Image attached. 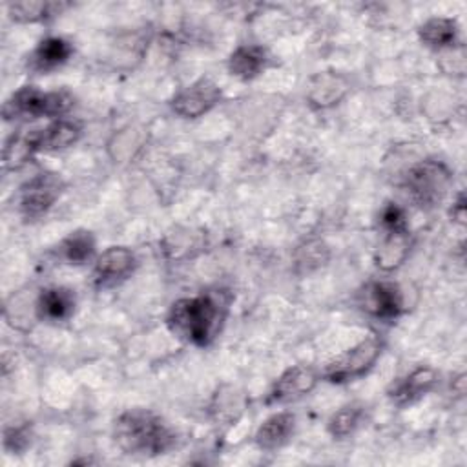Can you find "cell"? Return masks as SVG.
<instances>
[{
	"label": "cell",
	"instance_id": "cell-11",
	"mask_svg": "<svg viewBox=\"0 0 467 467\" xmlns=\"http://www.w3.org/2000/svg\"><path fill=\"white\" fill-rule=\"evenodd\" d=\"M80 137V126L67 119H57L42 130L29 133L35 151H57L71 146Z\"/></svg>",
	"mask_w": 467,
	"mask_h": 467
},
{
	"label": "cell",
	"instance_id": "cell-14",
	"mask_svg": "<svg viewBox=\"0 0 467 467\" xmlns=\"http://www.w3.org/2000/svg\"><path fill=\"white\" fill-rule=\"evenodd\" d=\"M71 53L73 47L66 38L47 36L29 55V67L33 71H51L67 62Z\"/></svg>",
	"mask_w": 467,
	"mask_h": 467
},
{
	"label": "cell",
	"instance_id": "cell-20",
	"mask_svg": "<svg viewBox=\"0 0 467 467\" xmlns=\"http://www.w3.org/2000/svg\"><path fill=\"white\" fill-rule=\"evenodd\" d=\"M60 255L69 265H84L95 254V239L88 230H75L60 243Z\"/></svg>",
	"mask_w": 467,
	"mask_h": 467
},
{
	"label": "cell",
	"instance_id": "cell-18",
	"mask_svg": "<svg viewBox=\"0 0 467 467\" xmlns=\"http://www.w3.org/2000/svg\"><path fill=\"white\" fill-rule=\"evenodd\" d=\"M409 254V232H385L376 252V265L383 270H394Z\"/></svg>",
	"mask_w": 467,
	"mask_h": 467
},
{
	"label": "cell",
	"instance_id": "cell-22",
	"mask_svg": "<svg viewBox=\"0 0 467 467\" xmlns=\"http://www.w3.org/2000/svg\"><path fill=\"white\" fill-rule=\"evenodd\" d=\"M363 416V409L358 403H348L345 407H341L339 410H336L330 420H328V432L334 438H345L348 434H352L356 431V427L359 425V420Z\"/></svg>",
	"mask_w": 467,
	"mask_h": 467
},
{
	"label": "cell",
	"instance_id": "cell-25",
	"mask_svg": "<svg viewBox=\"0 0 467 467\" xmlns=\"http://www.w3.org/2000/svg\"><path fill=\"white\" fill-rule=\"evenodd\" d=\"M381 226L385 232H405L407 230V219L403 210L398 204L389 202L379 215Z\"/></svg>",
	"mask_w": 467,
	"mask_h": 467
},
{
	"label": "cell",
	"instance_id": "cell-6",
	"mask_svg": "<svg viewBox=\"0 0 467 467\" xmlns=\"http://www.w3.org/2000/svg\"><path fill=\"white\" fill-rule=\"evenodd\" d=\"M64 181L53 171H42L26 181L20 188L18 206L26 217H38L46 213L60 197Z\"/></svg>",
	"mask_w": 467,
	"mask_h": 467
},
{
	"label": "cell",
	"instance_id": "cell-3",
	"mask_svg": "<svg viewBox=\"0 0 467 467\" xmlns=\"http://www.w3.org/2000/svg\"><path fill=\"white\" fill-rule=\"evenodd\" d=\"M73 106L66 91H40L35 86H22L4 104V119H38L62 117Z\"/></svg>",
	"mask_w": 467,
	"mask_h": 467
},
{
	"label": "cell",
	"instance_id": "cell-7",
	"mask_svg": "<svg viewBox=\"0 0 467 467\" xmlns=\"http://www.w3.org/2000/svg\"><path fill=\"white\" fill-rule=\"evenodd\" d=\"M219 100L221 88L210 78H199L171 99V109L184 119H195L210 111Z\"/></svg>",
	"mask_w": 467,
	"mask_h": 467
},
{
	"label": "cell",
	"instance_id": "cell-8",
	"mask_svg": "<svg viewBox=\"0 0 467 467\" xmlns=\"http://www.w3.org/2000/svg\"><path fill=\"white\" fill-rule=\"evenodd\" d=\"M316 381H317V374L312 367H306V365L290 367L272 385L266 396V403L277 405V403L299 400L316 387Z\"/></svg>",
	"mask_w": 467,
	"mask_h": 467
},
{
	"label": "cell",
	"instance_id": "cell-23",
	"mask_svg": "<svg viewBox=\"0 0 467 467\" xmlns=\"http://www.w3.org/2000/svg\"><path fill=\"white\" fill-rule=\"evenodd\" d=\"M33 153H35V150L31 146L29 133L13 135L4 146V166H5V170H15V168L22 166Z\"/></svg>",
	"mask_w": 467,
	"mask_h": 467
},
{
	"label": "cell",
	"instance_id": "cell-10",
	"mask_svg": "<svg viewBox=\"0 0 467 467\" xmlns=\"http://www.w3.org/2000/svg\"><path fill=\"white\" fill-rule=\"evenodd\" d=\"M438 383V374L431 367H418L412 372H409L405 378L396 381L392 389L389 390L390 400L403 407L418 401L427 392H431Z\"/></svg>",
	"mask_w": 467,
	"mask_h": 467
},
{
	"label": "cell",
	"instance_id": "cell-2",
	"mask_svg": "<svg viewBox=\"0 0 467 467\" xmlns=\"http://www.w3.org/2000/svg\"><path fill=\"white\" fill-rule=\"evenodd\" d=\"M219 319V306L210 296L184 297L171 305L168 314V327L179 337L204 347L213 337Z\"/></svg>",
	"mask_w": 467,
	"mask_h": 467
},
{
	"label": "cell",
	"instance_id": "cell-24",
	"mask_svg": "<svg viewBox=\"0 0 467 467\" xmlns=\"http://www.w3.org/2000/svg\"><path fill=\"white\" fill-rule=\"evenodd\" d=\"M328 259V252H327V246L319 241H310L306 243L305 246H301L297 250V255H296V261L297 265L305 266V270H312V268H317L321 265H325V261Z\"/></svg>",
	"mask_w": 467,
	"mask_h": 467
},
{
	"label": "cell",
	"instance_id": "cell-1",
	"mask_svg": "<svg viewBox=\"0 0 467 467\" xmlns=\"http://www.w3.org/2000/svg\"><path fill=\"white\" fill-rule=\"evenodd\" d=\"M113 440L128 456L153 458L173 445L175 434L159 414L148 409H130L115 420Z\"/></svg>",
	"mask_w": 467,
	"mask_h": 467
},
{
	"label": "cell",
	"instance_id": "cell-16",
	"mask_svg": "<svg viewBox=\"0 0 467 467\" xmlns=\"http://www.w3.org/2000/svg\"><path fill=\"white\" fill-rule=\"evenodd\" d=\"M75 310V296L64 286H53L40 292L36 299V314L46 321H64Z\"/></svg>",
	"mask_w": 467,
	"mask_h": 467
},
{
	"label": "cell",
	"instance_id": "cell-13",
	"mask_svg": "<svg viewBox=\"0 0 467 467\" xmlns=\"http://www.w3.org/2000/svg\"><path fill=\"white\" fill-rule=\"evenodd\" d=\"M368 310L379 319H394L403 310V296L398 285L390 281H376L367 290Z\"/></svg>",
	"mask_w": 467,
	"mask_h": 467
},
{
	"label": "cell",
	"instance_id": "cell-9",
	"mask_svg": "<svg viewBox=\"0 0 467 467\" xmlns=\"http://www.w3.org/2000/svg\"><path fill=\"white\" fill-rule=\"evenodd\" d=\"M135 254L126 246H109L95 261L93 277L99 286H113L133 274Z\"/></svg>",
	"mask_w": 467,
	"mask_h": 467
},
{
	"label": "cell",
	"instance_id": "cell-19",
	"mask_svg": "<svg viewBox=\"0 0 467 467\" xmlns=\"http://www.w3.org/2000/svg\"><path fill=\"white\" fill-rule=\"evenodd\" d=\"M420 38L429 47H436V49L454 47L458 40V26L452 18L436 16L427 20L420 27Z\"/></svg>",
	"mask_w": 467,
	"mask_h": 467
},
{
	"label": "cell",
	"instance_id": "cell-17",
	"mask_svg": "<svg viewBox=\"0 0 467 467\" xmlns=\"http://www.w3.org/2000/svg\"><path fill=\"white\" fill-rule=\"evenodd\" d=\"M266 62H268V57L261 46L243 44L232 51L228 58V69L234 77L250 80L266 67Z\"/></svg>",
	"mask_w": 467,
	"mask_h": 467
},
{
	"label": "cell",
	"instance_id": "cell-15",
	"mask_svg": "<svg viewBox=\"0 0 467 467\" xmlns=\"http://www.w3.org/2000/svg\"><path fill=\"white\" fill-rule=\"evenodd\" d=\"M296 427V416L288 410H281L272 414L263 421V425L255 432V443L265 449L272 451L281 447L283 443L288 441Z\"/></svg>",
	"mask_w": 467,
	"mask_h": 467
},
{
	"label": "cell",
	"instance_id": "cell-12",
	"mask_svg": "<svg viewBox=\"0 0 467 467\" xmlns=\"http://www.w3.org/2000/svg\"><path fill=\"white\" fill-rule=\"evenodd\" d=\"M348 80L341 73L325 71L310 78L306 99L314 108H330L348 93Z\"/></svg>",
	"mask_w": 467,
	"mask_h": 467
},
{
	"label": "cell",
	"instance_id": "cell-5",
	"mask_svg": "<svg viewBox=\"0 0 467 467\" xmlns=\"http://www.w3.org/2000/svg\"><path fill=\"white\" fill-rule=\"evenodd\" d=\"M381 348L383 343L378 336L365 337L363 341L345 350L325 367V379L330 383H347L363 376L367 370L374 367L376 359L381 354Z\"/></svg>",
	"mask_w": 467,
	"mask_h": 467
},
{
	"label": "cell",
	"instance_id": "cell-21",
	"mask_svg": "<svg viewBox=\"0 0 467 467\" xmlns=\"http://www.w3.org/2000/svg\"><path fill=\"white\" fill-rule=\"evenodd\" d=\"M62 4H51V2H16L9 4V16L15 22H40L47 16L57 15L60 11Z\"/></svg>",
	"mask_w": 467,
	"mask_h": 467
},
{
	"label": "cell",
	"instance_id": "cell-26",
	"mask_svg": "<svg viewBox=\"0 0 467 467\" xmlns=\"http://www.w3.org/2000/svg\"><path fill=\"white\" fill-rule=\"evenodd\" d=\"M5 449L9 451H22L27 443H29V432L26 427H15V429H7L5 431Z\"/></svg>",
	"mask_w": 467,
	"mask_h": 467
},
{
	"label": "cell",
	"instance_id": "cell-4",
	"mask_svg": "<svg viewBox=\"0 0 467 467\" xmlns=\"http://www.w3.org/2000/svg\"><path fill=\"white\" fill-rule=\"evenodd\" d=\"M405 190L409 197L421 208L438 204L451 184V171L438 161H423L414 164L405 175Z\"/></svg>",
	"mask_w": 467,
	"mask_h": 467
},
{
	"label": "cell",
	"instance_id": "cell-27",
	"mask_svg": "<svg viewBox=\"0 0 467 467\" xmlns=\"http://www.w3.org/2000/svg\"><path fill=\"white\" fill-rule=\"evenodd\" d=\"M452 215H454L460 223H463V219H465V199H463V193L458 195V201H456L454 206H452Z\"/></svg>",
	"mask_w": 467,
	"mask_h": 467
}]
</instances>
